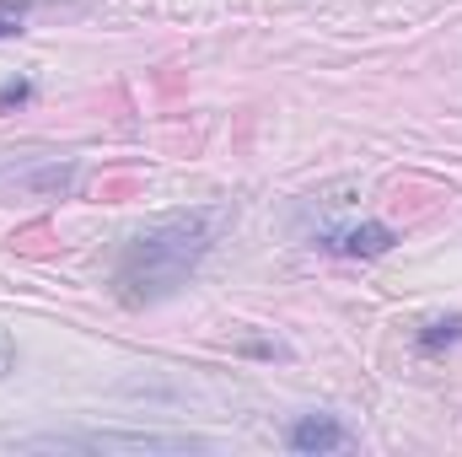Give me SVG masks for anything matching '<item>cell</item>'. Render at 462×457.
Wrapping results in <instances>:
<instances>
[{
	"label": "cell",
	"mask_w": 462,
	"mask_h": 457,
	"mask_svg": "<svg viewBox=\"0 0 462 457\" xmlns=\"http://www.w3.org/2000/svg\"><path fill=\"white\" fill-rule=\"evenodd\" d=\"M226 221L231 210H221V205H189V210H167V216L145 221L118 253V296L129 307H156V302L178 296V285L205 264V253L216 247Z\"/></svg>",
	"instance_id": "obj_1"
},
{
	"label": "cell",
	"mask_w": 462,
	"mask_h": 457,
	"mask_svg": "<svg viewBox=\"0 0 462 457\" xmlns=\"http://www.w3.org/2000/svg\"><path fill=\"white\" fill-rule=\"evenodd\" d=\"M22 447L38 452H205L199 436H156V431H81V436H32Z\"/></svg>",
	"instance_id": "obj_2"
},
{
	"label": "cell",
	"mask_w": 462,
	"mask_h": 457,
	"mask_svg": "<svg viewBox=\"0 0 462 457\" xmlns=\"http://www.w3.org/2000/svg\"><path fill=\"white\" fill-rule=\"evenodd\" d=\"M291 452H345L349 447V431L334 420V415H301L291 425Z\"/></svg>",
	"instance_id": "obj_3"
},
{
	"label": "cell",
	"mask_w": 462,
	"mask_h": 457,
	"mask_svg": "<svg viewBox=\"0 0 462 457\" xmlns=\"http://www.w3.org/2000/svg\"><path fill=\"white\" fill-rule=\"evenodd\" d=\"M398 237H393V227H382V221H365V227L345 231L339 242H328V247H339V253H349V258H376V253H387Z\"/></svg>",
	"instance_id": "obj_4"
},
{
	"label": "cell",
	"mask_w": 462,
	"mask_h": 457,
	"mask_svg": "<svg viewBox=\"0 0 462 457\" xmlns=\"http://www.w3.org/2000/svg\"><path fill=\"white\" fill-rule=\"evenodd\" d=\"M457 340H462V318H441V323H430V334L420 340V350H430V355H436L441 344H457Z\"/></svg>",
	"instance_id": "obj_5"
},
{
	"label": "cell",
	"mask_w": 462,
	"mask_h": 457,
	"mask_svg": "<svg viewBox=\"0 0 462 457\" xmlns=\"http://www.w3.org/2000/svg\"><path fill=\"white\" fill-rule=\"evenodd\" d=\"M22 11H27V5H16V0H0V38L22 33Z\"/></svg>",
	"instance_id": "obj_6"
},
{
	"label": "cell",
	"mask_w": 462,
	"mask_h": 457,
	"mask_svg": "<svg viewBox=\"0 0 462 457\" xmlns=\"http://www.w3.org/2000/svg\"><path fill=\"white\" fill-rule=\"evenodd\" d=\"M27 92H32V87H27V81H16V87H5V92H0V108H11V103H22V98H27Z\"/></svg>",
	"instance_id": "obj_7"
},
{
	"label": "cell",
	"mask_w": 462,
	"mask_h": 457,
	"mask_svg": "<svg viewBox=\"0 0 462 457\" xmlns=\"http://www.w3.org/2000/svg\"><path fill=\"white\" fill-rule=\"evenodd\" d=\"M11 360H16V350H11V340H5V329H0V377L11 371Z\"/></svg>",
	"instance_id": "obj_8"
}]
</instances>
